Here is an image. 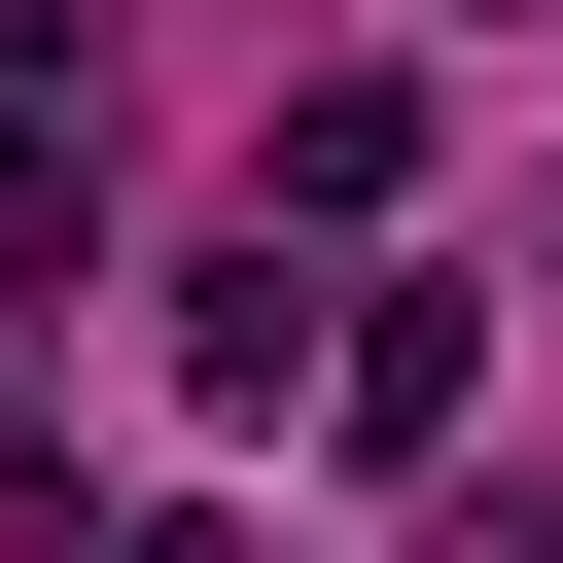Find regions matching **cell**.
<instances>
[{
  "instance_id": "obj_1",
  "label": "cell",
  "mask_w": 563,
  "mask_h": 563,
  "mask_svg": "<svg viewBox=\"0 0 563 563\" xmlns=\"http://www.w3.org/2000/svg\"><path fill=\"white\" fill-rule=\"evenodd\" d=\"M317 422H352V457H457V422H493V317H457V282H352Z\"/></svg>"
},
{
  "instance_id": "obj_2",
  "label": "cell",
  "mask_w": 563,
  "mask_h": 563,
  "mask_svg": "<svg viewBox=\"0 0 563 563\" xmlns=\"http://www.w3.org/2000/svg\"><path fill=\"white\" fill-rule=\"evenodd\" d=\"M317 352H352V282H282V211H246V246H211V282H176V387H211V422H282V387H317Z\"/></svg>"
},
{
  "instance_id": "obj_3",
  "label": "cell",
  "mask_w": 563,
  "mask_h": 563,
  "mask_svg": "<svg viewBox=\"0 0 563 563\" xmlns=\"http://www.w3.org/2000/svg\"><path fill=\"white\" fill-rule=\"evenodd\" d=\"M387 176H422V70H317V106H282V176H246V211H387Z\"/></svg>"
},
{
  "instance_id": "obj_4",
  "label": "cell",
  "mask_w": 563,
  "mask_h": 563,
  "mask_svg": "<svg viewBox=\"0 0 563 563\" xmlns=\"http://www.w3.org/2000/svg\"><path fill=\"white\" fill-rule=\"evenodd\" d=\"M106 563H246V528H211V493H176V528H106Z\"/></svg>"
}]
</instances>
